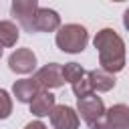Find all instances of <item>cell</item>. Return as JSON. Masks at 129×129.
Instances as JSON below:
<instances>
[{
    "label": "cell",
    "instance_id": "obj_12",
    "mask_svg": "<svg viewBox=\"0 0 129 129\" xmlns=\"http://www.w3.org/2000/svg\"><path fill=\"white\" fill-rule=\"evenodd\" d=\"M38 91H40V87L34 81V77L32 79H20V81H16L12 85V93L20 103H30Z\"/></svg>",
    "mask_w": 129,
    "mask_h": 129
},
{
    "label": "cell",
    "instance_id": "obj_13",
    "mask_svg": "<svg viewBox=\"0 0 129 129\" xmlns=\"http://www.w3.org/2000/svg\"><path fill=\"white\" fill-rule=\"evenodd\" d=\"M18 36H20V30L12 20H0V44L2 46H14Z\"/></svg>",
    "mask_w": 129,
    "mask_h": 129
},
{
    "label": "cell",
    "instance_id": "obj_3",
    "mask_svg": "<svg viewBox=\"0 0 129 129\" xmlns=\"http://www.w3.org/2000/svg\"><path fill=\"white\" fill-rule=\"evenodd\" d=\"M77 113L81 115V119L91 127V129H105V105L103 99L97 95H87L77 99Z\"/></svg>",
    "mask_w": 129,
    "mask_h": 129
},
{
    "label": "cell",
    "instance_id": "obj_9",
    "mask_svg": "<svg viewBox=\"0 0 129 129\" xmlns=\"http://www.w3.org/2000/svg\"><path fill=\"white\" fill-rule=\"evenodd\" d=\"M60 28V16L58 12L50 8H38L34 16V32H54Z\"/></svg>",
    "mask_w": 129,
    "mask_h": 129
},
{
    "label": "cell",
    "instance_id": "obj_14",
    "mask_svg": "<svg viewBox=\"0 0 129 129\" xmlns=\"http://www.w3.org/2000/svg\"><path fill=\"white\" fill-rule=\"evenodd\" d=\"M62 75H64V81H69V83L73 85V83H77L79 79H83V77L87 75V71H85L79 62H67V64L62 67Z\"/></svg>",
    "mask_w": 129,
    "mask_h": 129
},
{
    "label": "cell",
    "instance_id": "obj_19",
    "mask_svg": "<svg viewBox=\"0 0 129 129\" xmlns=\"http://www.w3.org/2000/svg\"><path fill=\"white\" fill-rule=\"evenodd\" d=\"M113 2H125V0H113Z\"/></svg>",
    "mask_w": 129,
    "mask_h": 129
},
{
    "label": "cell",
    "instance_id": "obj_6",
    "mask_svg": "<svg viewBox=\"0 0 129 129\" xmlns=\"http://www.w3.org/2000/svg\"><path fill=\"white\" fill-rule=\"evenodd\" d=\"M8 69L16 75H28L36 69V54L30 48H16L8 56Z\"/></svg>",
    "mask_w": 129,
    "mask_h": 129
},
{
    "label": "cell",
    "instance_id": "obj_16",
    "mask_svg": "<svg viewBox=\"0 0 129 129\" xmlns=\"http://www.w3.org/2000/svg\"><path fill=\"white\" fill-rule=\"evenodd\" d=\"M24 129H46V125L42 121H30V123H26Z\"/></svg>",
    "mask_w": 129,
    "mask_h": 129
},
{
    "label": "cell",
    "instance_id": "obj_2",
    "mask_svg": "<svg viewBox=\"0 0 129 129\" xmlns=\"http://www.w3.org/2000/svg\"><path fill=\"white\" fill-rule=\"evenodd\" d=\"M54 42L56 46L62 50V52H69V54H77V52H83L87 48V42H89V32L85 26L81 24H62L58 30H56V36H54Z\"/></svg>",
    "mask_w": 129,
    "mask_h": 129
},
{
    "label": "cell",
    "instance_id": "obj_8",
    "mask_svg": "<svg viewBox=\"0 0 129 129\" xmlns=\"http://www.w3.org/2000/svg\"><path fill=\"white\" fill-rule=\"evenodd\" d=\"M105 129H129V107L117 103L105 113Z\"/></svg>",
    "mask_w": 129,
    "mask_h": 129
},
{
    "label": "cell",
    "instance_id": "obj_15",
    "mask_svg": "<svg viewBox=\"0 0 129 129\" xmlns=\"http://www.w3.org/2000/svg\"><path fill=\"white\" fill-rule=\"evenodd\" d=\"M10 113H12V99L4 89H0V119L10 117Z\"/></svg>",
    "mask_w": 129,
    "mask_h": 129
},
{
    "label": "cell",
    "instance_id": "obj_1",
    "mask_svg": "<svg viewBox=\"0 0 129 129\" xmlns=\"http://www.w3.org/2000/svg\"><path fill=\"white\" fill-rule=\"evenodd\" d=\"M99 50V64L109 73H119L125 69V42L113 28H101L93 38Z\"/></svg>",
    "mask_w": 129,
    "mask_h": 129
},
{
    "label": "cell",
    "instance_id": "obj_17",
    "mask_svg": "<svg viewBox=\"0 0 129 129\" xmlns=\"http://www.w3.org/2000/svg\"><path fill=\"white\" fill-rule=\"evenodd\" d=\"M123 26L127 28V32H129V8L123 12Z\"/></svg>",
    "mask_w": 129,
    "mask_h": 129
},
{
    "label": "cell",
    "instance_id": "obj_18",
    "mask_svg": "<svg viewBox=\"0 0 129 129\" xmlns=\"http://www.w3.org/2000/svg\"><path fill=\"white\" fill-rule=\"evenodd\" d=\"M2 48H4V46H2V44H0V58H2Z\"/></svg>",
    "mask_w": 129,
    "mask_h": 129
},
{
    "label": "cell",
    "instance_id": "obj_4",
    "mask_svg": "<svg viewBox=\"0 0 129 129\" xmlns=\"http://www.w3.org/2000/svg\"><path fill=\"white\" fill-rule=\"evenodd\" d=\"M36 10H38V0H12L10 4V14L26 32H34Z\"/></svg>",
    "mask_w": 129,
    "mask_h": 129
},
{
    "label": "cell",
    "instance_id": "obj_7",
    "mask_svg": "<svg viewBox=\"0 0 129 129\" xmlns=\"http://www.w3.org/2000/svg\"><path fill=\"white\" fill-rule=\"evenodd\" d=\"M50 123L54 129H79V113L69 105H54L50 111Z\"/></svg>",
    "mask_w": 129,
    "mask_h": 129
},
{
    "label": "cell",
    "instance_id": "obj_5",
    "mask_svg": "<svg viewBox=\"0 0 129 129\" xmlns=\"http://www.w3.org/2000/svg\"><path fill=\"white\" fill-rule=\"evenodd\" d=\"M34 81L38 83L40 89H58L64 85V75H62V64L58 62H48L42 69L34 73Z\"/></svg>",
    "mask_w": 129,
    "mask_h": 129
},
{
    "label": "cell",
    "instance_id": "obj_10",
    "mask_svg": "<svg viewBox=\"0 0 129 129\" xmlns=\"http://www.w3.org/2000/svg\"><path fill=\"white\" fill-rule=\"evenodd\" d=\"M54 109V95L48 89H40L30 101V113L34 117H46Z\"/></svg>",
    "mask_w": 129,
    "mask_h": 129
},
{
    "label": "cell",
    "instance_id": "obj_11",
    "mask_svg": "<svg viewBox=\"0 0 129 129\" xmlns=\"http://www.w3.org/2000/svg\"><path fill=\"white\" fill-rule=\"evenodd\" d=\"M89 79H91L93 91H97V93H107V91H111L117 85L115 75L109 73V71H105V69H93V71H89Z\"/></svg>",
    "mask_w": 129,
    "mask_h": 129
}]
</instances>
